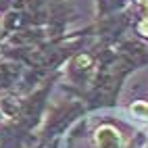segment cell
Returning a JSON list of instances; mask_svg holds the SVG:
<instances>
[{"label":"cell","instance_id":"6da1fadb","mask_svg":"<svg viewBox=\"0 0 148 148\" xmlns=\"http://www.w3.org/2000/svg\"><path fill=\"white\" fill-rule=\"evenodd\" d=\"M96 144L98 148H121V136L113 127H102L96 134Z\"/></svg>","mask_w":148,"mask_h":148},{"label":"cell","instance_id":"7a4b0ae2","mask_svg":"<svg viewBox=\"0 0 148 148\" xmlns=\"http://www.w3.org/2000/svg\"><path fill=\"white\" fill-rule=\"evenodd\" d=\"M77 63H79L82 67H88V63H90V58H88V56H79V58H77Z\"/></svg>","mask_w":148,"mask_h":148}]
</instances>
